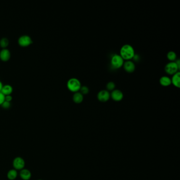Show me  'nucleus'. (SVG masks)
<instances>
[{"label": "nucleus", "instance_id": "f03ea898", "mask_svg": "<svg viewBox=\"0 0 180 180\" xmlns=\"http://www.w3.org/2000/svg\"><path fill=\"white\" fill-rule=\"evenodd\" d=\"M67 87L69 91L75 93L79 91L81 87V84L80 81L78 79L71 78L67 81Z\"/></svg>", "mask_w": 180, "mask_h": 180}, {"label": "nucleus", "instance_id": "b1692460", "mask_svg": "<svg viewBox=\"0 0 180 180\" xmlns=\"http://www.w3.org/2000/svg\"><path fill=\"white\" fill-rule=\"evenodd\" d=\"M175 63H176V64H177V66L178 67V68L179 69H180V60L179 59H176V61H175Z\"/></svg>", "mask_w": 180, "mask_h": 180}, {"label": "nucleus", "instance_id": "412c9836", "mask_svg": "<svg viewBox=\"0 0 180 180\" xmlns=\"http://www.w3.org/2000/svg\"><path fill=\"white\" fill-rule=\"evenodd\" d=\"M1 106L4 109H8L11 107V103L4 101L1 105Z\"/></svg>", "mask_w": 180, "mask_h": 180}, {"label": "nucleus", "instance_id": "6e6552de", "mask_svg": "<svg viewBox=\"0 0 180 180\" xmlns=\"http://www.w3.org/2000/svg\"><path fill=\"white\" fill-rule=\"evenodd\" d=\"M110 98L115 102H120L124 98V94L122 91L119 89H115L110 93Z\"/></svg>", "mask_w": 180, "mask_h": 180}, {"label": "nucleus", "instance_id": "9b49d317", "mask_svg": "<svg viewBox=\"0 0 180 180\" xmlns=\"http://www.w3.org/2000/svg\"><path fill=\"white\" fill-rule=\"evenodd\" d=\"M19 176L22 180H30L32 177V173L30 170L25 168L20 171Z\"/></svg>", "mask_w": 180, "mask_h": 180}, {"label": "nucleus", "instance_id": "f257e3e1", "mask_svg": "<svg viewBox=\"0 0 180 180\" xmlns=\"http://www.w3.org/2000/svg\"><path fill=\"white\" fill-rule=\"evenodd\" d=\"M119 55L124 60H131L135 55L134 49L130 44H124L120 48Z\"/></svg>", "mask_w": 180, "mask_h": 180}, {"label": "nucleus", "instance_id": "2eb2a0df", "mask_svg": "<svg viewBox=\"0 0 180 180\" xmlns=\"http://www.w3.org/2000/svg\"><path fill=\"white\" fill-rule=\"evenodd\" d=\"M13 90V87L11 85H5L3 86L1 92L4 96L11 95V94L12 93Z\"/></svg>", "mask_w": 180, "mask_h": 180}, {"label": "nucleus", "instance_id": "20e7f679", "mask_svg": "<svg viewBox=\"0 0 180 180\" xmlns=\"http://www.w3.org/2000/svg\"><path fill=\"white\" fill-rule=\"evenodd\" d=\"M164 70L168 75L173 76L175 74L179 71L180 69L178 68L175 62L174 61V62H168L164 67Z\"/></svg>", "mask_w": 180, "mask_h": 180}, {"label": "nucleus", "instance_id": "393cba45", "mask_svg": "<svg viewBox=\"0 0 180 180\" xmlns=\"http://www.w3.org/2000/svg\"><path fill=\"white\" fill-rule=\"evenodd\" d=\"M3 84H2V82L0 81V92L1 91V90H2V87H3Z\"/></svg>", "mask_w": 180, "mask_h": 180}, {"label": "nucleus", "instance_id": "a211bd4d", "mask_svg": "<svg viewBox=\"0 0 180 180\" xmlns=\"http://www.w3.org/2000/svg\"><path fill=\"white\" fill-rule=\"evenodd\" d=\"M9 44V40L7 38H2L0 40V47L2 49H6Z\"/></svg>", "mask_w": 180, "mask_h": 180}, {"label": "nucleus", "instance_id": "4be33fe9", "mask_svg": "<svg viewBox=\"0 0 180 180\" xmlns=\"http://www.w3.org/2000/svg\"><path fill=\"white\" fill-rule=\"evenodd\" d=\"M4 101H5V96L1 92H0V106H1Z\"/></svg>", "mask_w": 180, "mask_h": 180}, {"label": "nucleus", "instance_id": "0eeeda50", "mask_svg": "<svg viewBox=\"0 0 180 180\" xmlns=\"http://www.w3.org/2000/svg\"><path fill=\"white\" fill-rule=\"evenodd\" d=\"M97 97L100 102L105 103L110 100V92L107 90H102L98 93Z\"/></svg>", "mask_w": 180, "mask_h": 180}, {"label": "nucleus", "instance_id": "ddd939ff", "mask_svg": "<svg viewBox=\"0 0 180 180\" xmlns=\"http://www.w3.org/2000/svg\"><path fill=\"white\" fill-rule=\"evenodd\" d=\"M159 82L160 85L163 87H168L172 84L171 79L165 76L161 77L159 79Z\"/></svg>", "mask_w": 180, "mask_h": 180}, {"label": "nucleus", "instance_id": "4468645a", "mask_svg": "<svg viewBox=\"0 0 180 180\" xmlns=\"http://www.w3.org/2000/svg\"><path fill=\"white\" fill-rule=\"evenodd\" d=\"M73 102L75 103L79 104L81 103L83 100V95L78 91L77 93H75L73 96Z\"/></svg>", "mask_w": 180, "mask_h": 180}, {"label": "nucleus", "instance_id": "6ab92c4d", "mask_svg": "<svg viewBox=\"0 0 180 180\" xmlns=\"http://www.w3.org/2000/svg\"><path fill=\"white\" fill-rule=\"evenodd\" d=\"M106 90H107V91H113L115 89V88H116V85H115V83L114 82H113V81H110V82H108V83L106 84Z\"/></svg>", "mask_w": 180, "mask_h": 180}, {"label": "nucleus", "instance_id": "f3484780", "mask_svg": "<svg viewBox=\"0 0 180 180\" xmlns=\"http://www.w3.org/2000/svg\"><path fill=\"white\" fill-rule=\"evenodd\" d=\"M167 58L170 62H174L177 59V55L175 52L170 51L167 54Z\"/></svg>", "mask_w": 180, "mask_h": 180}, {"label": "nucleus", "instance_id": "423d86ee", "mask_svg": "<svg viewBox=\"0 0 180 180\" xmlns=\"http://www.w3.org/2000/svg\"><path fill=\"white\" fill-rule=\"evenodd\" d=\"M32 42L33 41L31 38L28 35H21L18 40V43L19 44V46L23 48L29 47L32 44Z\"/></svg>", "mask_w": 180, "mask_h": 180}, {"label": "nucleus", "instance_id": "9d476101", "mask_svg": "<svg viewBox=\"0 0 180 180\" xmlns=\"http://www.w3.org/2000/svg\"><path fill=\"white\" fill-rule=\"evenodd\" d=\"M11 52L10 50L6 49H2L0 51V60L6 62L10 59Z\"/></svg>", "mask_w": 180, "mask_h": 180}, {"label": "nucleus", "instance_id": "7ed1b4c3", "mask_svg": "<svg viewBox=\"0 0 180 180\" xmlns=\"http://www.w3.org/2000/svg\"><path fill=\"white\" fill-rule=\"evenodd\" d=\"M124 62V60L118 54H114L110 59V64L112 67L115 69H118L122 67Z\"/></svg>", "mask_w": 180, "mask_h": 180}, {"label": "nucleus", "instance_id": "f8f14e48", "mask_svg": "<svg viewBox=\"0 0 180 180\" xmlns=\"http://www.w3.org/2000/svg\"><path fill=\"white\" fill-rule=\"evenodd\" d=\"M171 83L172 85L176 88H180V73L178 71V73L173 75L171 79Z\"/></svg>", "mask_w": 180, "mask_h": 180}, {"label": "nucleus", "instance_id": "1a4fd4ad", "mask_svg": "<svg viewBox=\"0 0 180 180\" xmlns=\"http://www.w3.org/2000/svg\"><path fill=\"white\" fill-rule=\"evenodd\" d=\"M123 67L124 69V70L126 73H129V74L134 73L135 70V68H136L134 62L131 60H128V61H124Z\"/></svg>", "mask_w": 180, "mask_h": 180}, {"label": "nucleus", "instance_id": "aec40b11", "mask_svg": "<svg viewBox=\"0 0 180 180\" xmlns=\"http://www.w3.org/2000/svg\"><path fill=\"white\" fill-rule=\"evenodd\" d=\"M79 92L80 93L83 95H86L88 93H89V89L88 87L86 86H81L80 88V89L79 90Z\"/></svg>", "mask_w": 180, "mask_h": 180}, {"label": "nucleus", "instance_id": "dca6fc26", "mask_svg": "<svg viewBox=\"0 0 180 180\" xmlns=\"http://www.w3.org/2000/svg\"><path fill=\"white\" fill-rule=\"evenodd\" d=\"M18 175V171L14 169L9 170L7 173V178L9 180H15L17 178Z\"/></svg>", "mask_w": 180, "mask_h": 180}, {"label": "nucleus", "instance_id": "5701e85b", "mask_svg": "<svg viewBox=\"0 0 180 180\" xmlns=\"http://www.w3.org/2000/svg\"><path fill=\"white\" fill-rule=\"evenodd\" d=\"M12 100V96H5V101H6V102H10V103H11V102Z\"/></svg>", "mask_w": 180, "mask_h": 180}, {"label": "nucleus", "instance_id": "a878e982", "mask_svg": "<svg viewBox=\"0 0 180 180\" xmlns=\"http://www.w3.org/2000/svg\"><path fill=\"white\" fill-rule=\"evenodd\" d=\"M41 180V179H39V180Z\"/></svg>", "mask_w": 180, "mask_h": 180}, {"label": "nucleus", "instance_id": "39448f33", "mask_svg": "<svg viewBox=\"0 0 180 180\" xmlns=\"http://www.w3.org/2000/svg\"><path fill=\"white\" fill-rule=\"evenodd\" d=\"M12 165L14 169L20 171L25 168V161L20 156L15 157L13 161Z\"/></svg>", "mask_w": 180, "mask_h": 180}]
</instances>
